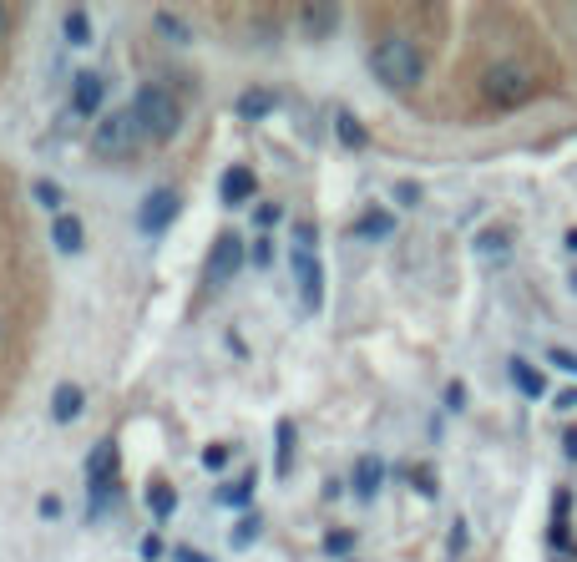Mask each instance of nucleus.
I'll return each instance as SVG.
<instances>
[{
  "label": "nucleus",
  "mask_w": 577,
  "mask_h": 562,
  "mask_svg": "<svg viewBox=\"0 0 577 562\" xmlns=\"http://www.w3.org/2000/svg\"><path fill=\"white\" fill-rule=\"evenodd\" d=\"M218 188H223V203H249L254 188H259V178H254V168H228Z\"/></svg>",
  "instance_id": "obj_10"
},
{
  "label": "nucleus",
  "mask_w": 577,
  "mask_h": 562,
  "mask_svg": "<svg viewBox=\"0 0 577 562\" xmlns=\"http://www.w3.org/2000/svg\"><path fill=\"white\" fill-rule=\"evenodd\" d=\"M274 107H279V97H274V92H264V87H249V92L238 97V107H233V112H238L243 122H264Z\"/></svg>",
  "instance_id": "obj_11"
},
{
  "label": "nucleus",
  "mask_w": 577,
  "mask_h": 562,
  "mask_svg": "<svg viewBox=\"0 0 577 562\" xmlns=\"http://www.w3.org/2000/svg\"><path fill=\"white\" fill-rule=\"evenodd\" d=\"M51 238H56L61 254H81V223H76V218H56Z\"/></svg>",
  "instance_id": "obj_18"
},
{
  "label": "nucleus",
  "mask_w": 577,
  "mask_h": 562,
  "mask_svg": "<svg viewBox=\"0 0 577 562\" xmlns=\"http://www.w3.org/2000/svg\"><path fill=\"white\" fill-rule=\"evenodd\" d=\"M355 233H360V238H370V244H375V238H390V233H395V218L375 208V213H365V218L355 223Z\"/></svg>",
  "instance_id": "obj_17"
},
{
  "label": "nucleus",
  "mask_w": 577,
  "mask_h": 562,
  "mask_svg": "<svg viewBox=\"0 0 577 562\" xmlns=\"http://www.w3.org/2000/svg\"><path fill=\"white\" fill-rule=\"evenodd\" d=\"M152 26H157L162 36H168V41H178V46H183V41H193V31H188L173 11H157V16H152Z\"/></svg>",
  "instance_id": "obj_22"
},
{
  "label": "nucleus",
  "mask_w": 577,
  "mask_h": 562,
  "mask_svg": "<svg viewBox=\"0 0 577 562\" xmlns=\"http://www.w3.org/2000/svg\"><path fill=\"white\" fill-rule=\"evenodd\" d=\"M294 279H299V304L304 314H319L324 304V269L314 259V223H299L294 228Z\"/></svg>",
  "instance_id": "obj_4"
},
{
  "label": "nucleus",
  "mask_w": 577,
  "mask_h": 562,
  "mask_svg": "<svg viewBox=\"0 0 577 562\" xmlns=\"http://www.w3.org/2000/svg\"><path fill=\"white\" fill-rule=\"evenodd\" d=\"M279 218H284V208H279V203H264V208L254 213V223H259V228H274Z\"/></svg>",
  "instance_id": "obj_27"
},
{
  "label": "nucleus",
  "mask_w": 577,
  "mask_h": 562,
  "mask_svg": "<svg viewBox=\"0 0 577 562\" xmlns=\"http://www.w3.org/2000/svg\"><path fill=\"white\" fill-rule=\"evenodd\" d=\"M203 461H208V466H213V471H218V466H223V461H228V451H223V446H208V451H203Z\"/></svg>",
  "instance_id": "obj_34"
},
{
  "label": "nucleus",
  "mask_w": 577,
  "mask_h": 562,
  "mask_svg": "<svg viewBox=\"0 0 577 562\" xmlns=\"http://www.w3.org/2000/svg\"><path fill=\"white\" fill-rule=\"evenodd\" d=\"M254 497V481H238V487H223L218 502H249Z\"/></svg>",
  "instance_id": "obj_24"
},
{
  "label": "nucleus",
  "mask_w": 577,
  "mask_h": 562,
  "mask_svg": "<svg viewBox=\"0 0 577 562\" xmlns=\"http://www.w3.org/2000/svg\"><path fill=\"white\" fill-rule=\"evenodd\" d=\"M71 112H76V117H97V112H102V76H97V71H76Z\"/></svg>",
  "instance_id": "obj_9"
},
{
  "label": "nucleus",
  "mask_w": 577,
  "mask_h": 562,
  "mask_svg": "<svg viewBox=\"0 0 577 562\" xmlns=\"http://www.w3.org/2000/svg\"><path fill=\"white\" fill-rule=\"evenodd\" d=\"M380 476H385L380 456H360V466H355V497H360V502H370V497L380 492Z\"/></svg>",
  "instance_id": "obj_13"
},
{
  "label": "nucleus",
  "mask_w": 577,
  "mask_h": 562,
  "mask_svg": "<svg viewBox=\"0 0 577 562\" xmlns=\"http://www.w3.org/2000/svg\"><path fill=\"white\" fill-rule=\"evenodd\" d=\"M254 264H274V249H269V238H259V244H254Z\"/></svg>",
  "instance_id": "obj_33"
},
{
  "label": "nucleus",
  "mask_w": 577,
  "mask_h": 562,
  "mask_svg": "<svg viewBox=\"0 0 577 562\" xmlns=\"http://www.w3.org/2000/svg\"><path fill=\"white\" fill-rule=\"evenodd\" d=\"M132 112H137V122H142V137H152V142H173V137H178V127H183L178 102H173L168 92H162V87H137Z\"/></svg>",
  "instance_id": "obj_2"
},
{
  "label": "nucleus",
  "mask_w": 577,
  "mask_h": 562,
  "mask_svg": "<svg viewBox=\"0 0 577 562\" xmlns=\"http://www.w3.org/2000/svg\"><path fill=\"white\" fill-rule=\"evenodd\" d=\"M254 537H259V517H243V522H238V532H233V547L254 542Z\"/></svg>",
  "instance_id": "obj_25"
},
{
  "label": "nucleus",
  "mask_w": 577,
  "mask_h": 562,
  "mask_svg": "<svg viewBox=\"0 0 577 562\" xmlns=\"http://www.w3.org/2000/svg\"><path fill=\"white\" fill-rule=\"evenodd\" d=\"M350 547H355V532H329V537H324V552H329V557H340V552H350Z\"/></svg>",
  "instance_id": "obj_23"
},
{
  "label": "nucleus",
  "mask_w": 577,
  "mask_h": 562,
  "mask_svg": "<svg viewBox=\"0 0 577 562\" xmlns=\"http://www.w3.org/2000/svg\"><path fill=\"white\" fill-rule=\"evenodd\" d=\"M142 557L157 562V557H162V537H142Z\"/></svg>",
  "instance_id": "obj_30"
},
{
  "label": "nucleus",
  "mask_w": 577,
  "mask_h": 562,
  "mask_svg": "<svg viewBox=\"0 0 577 562\" xmlns=\"http://www.w3.org/2000/svg\"><path fill=\"white\" fill-rule=\"evenodd\" d=\"M274 441H279V461H274V471L289 476V471H294V421H279Z\"/></svg>",
  "instance_id": "obj_20"
},
{
  "label": "nucleus",
  "mask_w": 577,
  "mask_h": 562,
  "mask_svg": "<svg viewBox=\"0 0 577 562\" xmlns=\"http://www.w3.org/2000/svg\"><path fill=\"white\" fill-rule=\"evenodd\" d=\"M446 406H451V411H461V406H466V390H461V380L446 390Z\"/></svg>",
  "instance_id": "obj_32"
},
{
  "label": "nucleus",
  "mask_w": 577,
  "mask_h": 562,
  "mask_svg": "<svg viewBox=\"0 0 577 562\" xmlns=\"http://www.w3.org/2000/svg\"><path fill=\"white\" fill-rule=\"evenodd\" d=\"M81 406H87V395H81V385H56V395H51V421H76L81 416Z\"/></svg>",
  "instance_id": "obj_12"
},
{
  "label": "nucleus",
  "mask_w": 577,
  "mask_h": 562,
  "mask_svg": "<svg viewBox=\"0 0 577 562\" xmlns=\"http://www.w3.org/2000/svg\"><path fill=\"white\" fill-rule=\"evenodd\" d=\"M562 451H567V456H572V461H577V426H572V431H567V436H562Z\"/></svg>",
  "instance_id": "obj_38"
},
{
  "label": "nucleus",
  "mask_w": 577,
  "mask_h": 562,
  "mask_svg": "<svg viewBox=\"0 0 577 562\" xmlns=\"http://www.w3.org/2000/svg\"><path fill=\"white\" fill-rule=\"evenodd\" d=\"M532 92H537V76L522 61H497V66H486V76H481V97L491 107H522Z\"/></svg>",
  "instance_id": "obj_3"
},
{
  "label": "nucleus",
  "mask_w": 577,
  "mask_h": 562,
  "mask_svg": "<svg viewBox=\"0 0 577 562\" xmlns=\"http://www.w3.org/2000/svg\"><path fill=\"white\" fill-rule=\"evenodd\" d=\"M238 269H243V238L238 233H218L213 249H208V264H203L208 284H228Z\"/></svg>",
  "instance_id": "obj_6"
},
{
  "label": "nucleus",
  "mask_w": 577,
  "mask_h": 562,
  "mask_svg": "<svg viewBox=\"0 0 577 562\" xmlns=\"http://www.w3.org/2000/svg\"><path fill=\"white\" fill-rule=\"evenodd\" d=\"M552 365H562V370L577 375V355H572V350H552Z\"/></svg>",
  "instance_id": "obj_31"
},
{
  "label": "nucleus",
  "mask_w": 577,
  "mask_h": 562,
  "mask_svg": "<svg viewBox=\"0 0 577 562\" xmlns=\"http://www.w3.org/2000/svg\"><path fill=\"white\" fill-rule=\"evenodd\" d=\"M173 557H178V562H213V557H203V552H193V547H178Z\"/></svg>",
  "instance_id": "obj_36"
},
{
  "label": "nucleus",
  "mask_w": 577,
  "mask_h": 562,
  "mask_svg": "<svg viewBox=\"0 0 577 562\" xmlns=\"http://www.w3.org/2000/svg\"><path fill=\"white\" fill-rule=\"evenodd\" d=\"M481 254H507V238L502 233H486L481 238Z\"/></svg>",
  "instance_id": "obj_28"
},
{
  "label": "nucleus",
  "mask_w": 577,
  "mask_h": 562,
  "mask_svg": "<svg viewBox=\"0 0 577 562\" xmlns=\"http://www.w3.org/2000/svg\"><path fill=\"white\" fill-rule=\"evenodd\" d=\"M31 193H36V203H46V208H56V203H61V188H56V183H46V178H41Z\"/></svg>",
  "instance_id": "obj_26"
},
{
  "label": "nucleus",
  "mask_w": 577,
  "mask_h": 562,
  "mask_svg": "<svg viewBox=\"0 0 577 562\" xmlns=\"http://www.w3.org/2000/svg\"><path fill=\"white\" fill-rule=\"evenodd\" d=\"M567 249H572V254H577V228H572V233H567Z\"/></svg>",
  "instance_id": "obj_40"
},
{
  "label": "nucleus",
  "mask_w": 577,
  "mask_h": 562,
  "mask_svg": "<svg viewBox=\"0 0 577 562\" xmlns=\"http://www.w3.org/2000/svg\"><path fill=\"white\" fill-rule=\"evenodd\" d=\"M395 193H400V203H421V188H416V183H400Z\"/></svg>",
  "instance_id": "obj_35"
},
{
  "label": "nucleus",
  "mask_w": 577,
  "mask_h": 562,
  "mask_svg": "<svg viewBox=\"0 0 577 562\" xmlns=\"http://www.w3.org/2000/svg\"><path fill=\"white\" fill-rule=\"evenodd\" d=\"M178 208H183V198H178L173 188H157V193H152V198L142 203V213H137L142 233H162V228H173Z\"/></svg>",
  "instance_id": "obj_8"
},
{
  "label": "nucleus",
  "mask_w": 577,
  "mask_h": 562,
  "mask_svg": "<svg viewBox=\"0 0 577 562\" xmlns=\"http://www.w3.org/2000/svg\"><path fill=\"white\" fill-rule=\"evenodd\" d=\"M112 471H117V446L102 441L92 456H87V487H92V517L107 507V487H112Z\"/></svg>",
  "instance_id": "obj_7"
},
{
  "label": "nucleus",
  "mask_w": 577,
  "mask_h": 562,
  "mask_svg": "<svg viewBox=\"0 0 577 562\" xmlns=\"http://www.w3.org/2000/svg\"><path fill=\"white\" fill-rule=\"evenodd\" d=\"M147 507H152V517H173L178 512V492L168 487V481H152V487H147Z\"/></svg>",
  "instance_id": "obj_15"
},
{
  "label": "nucleus",
  "mask_w": 577,
  "mask_h": 562,
  "mask_svg": "<svg viewBox=\"0 0 577 562\" xmlns=\"http://www.w3.org/2000/svg\"><path fill=\"white\" fill-rule=\"evenodd\" d=\"M142 142V122H137V112L127 107V112H107L97 127H92V147L102 152V157H122V152H132Z\"/></svg>",
  "instance_id": "obj_5"
},
{
  "label": "nucleus",
  "mask_w": 577,
  "mask_h": 562,
  "mask_svg": "<svg viewBox=\"0 0 577 562\" xmlns=\"http://www.w3.org/2000/svg\"><path fill=\"white\" fill-rule=\"evenodd\" d=\"M512 380H517V390H522V395H532V400H542V395H547L542 370H537V365H527V360H512Z\"/></svg>",
  "instance_id": "obj_14"
},
{
  "label": "nucleus",
  "mask_w": 577,
  "mask_h": 562,
  "mask_svg": "<svg viewBox=\"0 0 577 562\" xmlns=\"http://www.w3.org/2000/svg\"><path fill=\"white\" fill-rule=\"evenodd\" d=\"M41 517H61V502H56V497H41Z\"/></svg>",
  "instance_id": "obj_37"
},
{
  "label": "nucleus",
  "mask_w": 577,
  "mask_h": 562,
  "mask_svg": "<svg viewBox=\"0 0 577 562\" xmlns=\"http://www.w3.org/2000/svg\"><path fill=\"white\" fill-rule=\"evenodd\" d=\"M335 137H340V142H345L350 152H360V147L370 142V137H365V127H360V122H355L350 112H335Z\"/></svg>",
  "instance_id": "obj_19"
},
{
  "label": "nucleus",
  "mask_w": 577,
  "mask_h": 562,
  "mask_svg": "<svg viewBox=\"0 0 577 562\" xmlns=\"http://www.w3.org/2000/svg\"><path fill=\"white\" fill-rule=\"evenodd\" d=\"M6 26H11V11H6V6H0V36H6Z\"/></svg>",
  "instance_id": "obj_39"
},
{
  "label": "nucleus",
  "mask_w": 577,
  "mask_h": 562,
  "mask_svg": "<svg viewBox=\"0 0 577 562\" xmlns=\"http://www.w3.org/2000/svg\"><path fill=\"white\" fill-rule=\"evenodd\" d=\"M61 26H66V41H71V46H87V41H92V16L81 11V6H76V11H66V21H61Z\"/></svg>",
  "instance_id": "obj_21"
},
{
  "label": "nucleus",
  "mask_w": 577,
  "mask_h": 562,
  "mask_svg": "<svg viewBox=\"0 0 577 562\" xmlns=\"http://www.w3.org/2000/svg\"><path fill=\"white\" fill-rule=\"evenodd\" d=\"M370 71H375V82L390 87V92H416L426 82V56L421 46L410 41V36H380L370 46Z\"/></svg>",
  "instance_id": "obj_1"
},
{
  "label": "nucleus",
  "mask_w": 577,
  "mask_h": 562,
  "mask_svg": "<svg viewBox=\"0 0 577 562\" xmlns=\"http://www.w3.org/2000/svg\"><path fill=\"white\" fill-rule=\"evenodd\" d=\"M557 411H577V385L557 390Z\"/></svg>",
  "instance_id": "obj_29"
},
{
  "label": "nucleus",
  "mask_w": 577,
  "mask_h": 562,
  "mask_svg": "<svg viewBox=\"0 0 577 562\" xmlns=\"http://www.w3.org/2000/svg\"><path fill=\"white\" fill-rule=\"evenodd\" d=\"M304 26H309V36H329L340 26V11L335 6H304Z\"/></svg>",
  "instance_id": "obj_16"
},
{
  "label": "nucleus",
  "mask_w": 577,
  "mask_h": 562,
  "mask_svg": "<svg viewBox=\"0 0 577 562\" xmlns=\"http://www.w3.org/2000/svg\"><path fill=\"white\" fill-rule=\"evenodd\" d=\"M0 340H6V314H0Z\"/></svg>",
  "instance_id": "obj_41"
}]
</instances>
